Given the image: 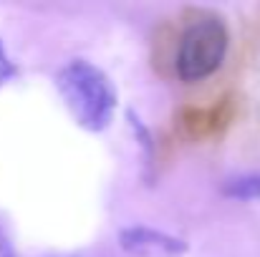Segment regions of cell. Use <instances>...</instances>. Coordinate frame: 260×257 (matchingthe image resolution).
Returning <instances> with one entry per match:
<instances>
[{
  "label": "cell",
  "mask_w": 260,
  "mask_h": 257,
  "mask_svg": "<svg viewBox=\"0 0 260 257\" xmlns=\"http://www.w3.org/2000/svg\"><path fill=\"white\" fill-rule=\"evenodd\" d=\"M58 93L86 131H104L116 114V88L109 76L86 58L69 61L56 76Z\"/></svg>",
  "instance_id": "1"
},
{
  "label": "cell",
  "mask_w": 260,
  "mask_h": 257,
  "mask_svg": "<svg viewBox=\"0 0 260 257\" xmlns=\"http://www.w3.org/2000/svg\"><path fill=\"white\" fill-rule=\"evenodd\" d=\"M222 194L233 199H260V174H245V176L225 181Z\"/></svg>",
  "instance_id": "4"
},
{
  "label": "cell",
  "mask_w": 260,
  "mask_h": 257,
  "mask_svg": "<svg viewBox=\"0 0 260 257\" xmlns=\"http://www.w3.org/2000/svg\"><path fill=\"white\" fill-rule=\"evenodd\" d=\"M0 257H15V250H13V245H10L3 227H0Z\"/></svg>",
  "instance_id": "6"
},
{
  "label": "cell",
  "mask_w": 260,
  "mask_h": 257,
  "mask_svg": "<svg viewBox=\"0 0 260 257\" xmlns=\"http://www.w3.org/2000/svg\"><path fill=\"white\" fill-rule=\"evenodd\" d=\"M15 74H18V68H15V63L10 61V56H8V51H5L3 41H0V86L8 84Z\"/></svg>",
  "instance_id": "5"
},
{
  "label": "cell",
  "mask_w": 260,
  "mask_h": 257,
  "mask_svg": "<svg viewBox=\"0 0 260 257\" xmlns=\"http://www.w3.org/2000/svg\"><path fill=\"white\" fill-rule=\"evenodd\" d=\"M119 245L137 257H179L187 252V242L182 237L144 225L124 227L119 232Z\"/></svg>",
  "instance_id": "3"
},
{
  "label": "cell",
  "mask_w": 260,
  "mask_h": 257,
  "mask_svg": "<svg viewBox=\"0 0 260 257\" xmlns=\"http://www.w3.org/2000/svg\"><path fill=\"white\" fill-rule=\"evenodd\" d=\"M228 46H230V33L225 20L212 10H197L187 20L177 43V56H174L177 76L184 84L205 81L222 66Z\"/></svg>",
  "instance_id": "2"
}]
</instances>
